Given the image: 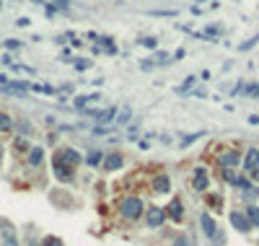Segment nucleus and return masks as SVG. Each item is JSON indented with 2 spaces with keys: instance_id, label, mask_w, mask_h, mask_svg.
I'll return each instance as SVG.
<instances>
[{
  "instance_id": "f8f14e48",
  "label": "nucleus",
  "mask_w": 259,
  "mask_h": 246,
  "mask_svg": "<svg viewBox=\"0 0 259 246\" xmlns=\"http://www.w3.org/2000/svg\"><path fill=\"white\" fill-rule=\"evenodd\" d=\"M119 166H122V156H119V153H109V156L104 158V169L106 171H114Z\"/></svg>"
},
{
  "instance_id": "f03ea898",
  "label": "nucleus",
  "mask_w": 259,
  "mask_h": 246,
  "mask_svg": "<svg viewBox=\"0 0 259 246\" xmlns=\"http://www.w3.org/2000/svg\"><path fill=\"white\" fill-rule=\"evenodd\" d=\"M166 210L163 207H158V205H153L151 210H148V225H151V228H161V225L166 223Z\"/></svg>"
},
{
  "instance_id": "c756f323",
  "label": "nucleus",
  "mask_w": 259,
  "mask_h": 246,
  "mask_svg": "<svg viewBox=\"0 0 259 246\" xmlns=\"http://www.w3.org/2000/svg\"><path fill=\"white\" fill-rule=\"evenodd\" d=\"M76 68L78 70H86V68H91V62L88 60H80V62H76Z\"/></svg>"
},
{
  "instance_id": "412c9836",
  "label": "nucleus",
  "mask_w": 259,
  "mask_h": 246,
  "mask_svg": "<svg viewBox=\"0 0 259 246\" xmlns=\"http://www.w3.org/2000/svg\"><path fill=\"white\" fill-rule=\"evenodd\" d=\"M257 44H259V34H257V36H252V39H246L244 44H238V52H249L252 47H257Z\"/></svg>"
},
{
  "instance_id": "7ed1b4c3",
  "label": "nucleus",
  "mask_w": 259,
  "mask_h": 246,
  "mask_svg": "<svg viewBox=\"0 0 259 246\" xmlns=\"http://www.w3.org/2000/svg\"><path fill=\"white\" fill-rule=\"evenodd\" d=\"M244 169L249 171V174H254V176L259 179V150H257V148H249V150H246Z\"/></svg>"
},
{
  "instance_id": "6ab92c4d",
  "label": "nucleus",
  "mask_w": 259,
  "mask_h": 246,
  "mask_svg": "<svg viewBox=\"0 0 259 246\" xmlns=\"http://www.w3.org/2000/svg\"><path fill=\"white\" fill-rule=\"evenodd\" d=\"M101 161H104V156H101V150H91V153H88V158H86V163H88V166H99Z\"/></svg>"
},
{
  "instance_id": "1a4fd4ad",
  "label": "nucleus",
  "mask_w": 259,
  "mask_h": 246,
  "mask_svg": "<svg viewBox=\"0 0 259 246\" xmlns=\"http://www.w3.org/2000/svg\"><path fill=\"white\" fill-rule=\"evenodd\" d=\"M192 189H197V192H205L207 189V171L205 169H197L192 176Z\"/></svg>"
},
{
  "instance_id": "0eeeda50",
  "label": "nucleus",
  "mask_w": 259,
  "mask_h": 246,
  "mask_svg": "<svg viewBox=\"0 0 259 246\" xmlns=\"http://www.w3.org/2000/svg\"><path fill=\"white\" fill-rule=\"evenodd\" d=\"M231 223H233V228L241 231V233H249V228H254V225L249 223V218H246L244 213H238V210L231 213Z\"/></svg>"
},
{
  "instance_id": "f257e3e1",
  "label": "nucleus",
  "mask_w": 259,
  "mask_h": 246,
  "mask_svg": "<svg viewBox=\"0 0 259 246\" xmlns=\"http://www.w3.org/2000/svg\"><path fill=\"white\" fill-rule=\"evenodd\" d=\"M119 215H122L125 221H137V218L143 215V199L140 197H125L122 202H119Z\"/></svg>"
},
{
  "instance_id": "423d86ee",
  "label": "nucleus",
  "mask_w": 259,
  "mask_h": 246,
  "mask_svg": "<svg viewBox=\"0 0 259 246\" xmlns=\"http://www.w3.org/2000/svg\"><path fill=\"white\" fill-rule=\"evenodd\" d=\"M238 161H241L238 150H223V153H218V163H220L223 169H233V166H238Z\"/></svg>"
},
{
  "instance_id": "ddd939ff",
  "label": "nucleus",
  "mask_w": 259,
  "mask_h": 246,
  "mask_svg": "<svg viewBox=\"0 0 259 246\" xmlns=\"http://www.w3.org/2000/svg\"><path fill=\"white\" fill-rule=\"evenodd\" d=\"M153 189H155L158 195L169 192V189H171V184H169V176H155V181H153Z\"/></svg>"
},
{
  "instance_id": "aec40b11",
  "label": "nucleus",
  "mask_w": 259,
  "mask_h": 246,
  "mask_svg": "<svg viewBox=\"0 0 259 246\" xmlns=\"http://www.w3.org/2000/svg\"><path fill=\"white\" fill-rule=\"evenodd\" d=\"M223 179L228 181V184H233V187H236V184H238V179H241V176H238L233 169H223Z\"/></svg>"
},
{
  "instance_id": "72a5a7b5",
  "label": "nucleus",
  "mask_w": 259,
  "mask_h": 246,
  "mask_svg": "<svg viewBox=\"0 0 259 246\" xmlns=\"http://www.w3.org/2000/svg\"><path fill=\"white\" fill-rule=\"evenodd\" d=\"M34 3H42V0H34Z\"/></svg>"
},
{
  "instance_id": "c85d7f7f",
  "label": "nucleus",
  "mask_w": 259,
  "mask_h": 246,
  "mask_svg": "<svg viewBox=\"0 0 259 246\" xmlns=\"http://www.w3.org/2000/svg\"><path fill=\"white\" fill-rule=\"evenodd\" d=\"M54 3H57V8H60V11H68V8H70V3H68V0H54Z\"/></svg>"
},
{
  "instance_id": "a878e982",
  "label": "nucleus",
  "mask_w": 259,
  "mask_h": 246,
  "mask_svg": "<svg viewBox=\"0 0 259 246\" xmlns=\"http://www.w3.org/2000/svg\"><path fill=\"white\" fill-rule=\"evenodd\" d=\"M174 246H194V241L189 239V236H179V239L174 241Z\"/></svg>"
},
{
  "instance_id": "f704fd0d",
  "label": "nucleus",
  "mask_w": 259,
  "mask_h": 246,
  "mask_svg": "<svg viewBox=\"0 0 259 246\" xmlns=\"http://www.w3.org/2000/svg\"><path fill=\"white\" fill-rule=\"evenodd\" d=\"M0 8H3V3H0Z\"/></svg>"
},
{
  "instance_id": "bb28decb",
  "label": "nucleus",
  "mask_w": 259,
  "mask_h": 246,
  "mask_svg": "<svg viewBox=\"0 0 259 246\" xmlns=\"http://www.w3.org/2000/svg\"><path fill=\"white\" fill-rule=\"evenodd\" d=\"M42 246H62V241L57 239V236H50V239H44Z\"/></svg>"
},
{
  "instance_id": "7c9ffc66",
  "label": "nucleus",
  "mask_w": 259,
  "mask_h": 246,
  "mask_svg": "<svg viewBox=\"0 0 259 246\" xmlns=\"http://www.w3.org/2000/svg\"><path fill=\"white\" fill-rule=\"evenodd\" d=\"M192 96H197V98H205L207 94H205V91H202V88H194V91H192Z\"/></svg>"
},
{
  "instance_id": "39448f33",
  "label": "nucleus",
  "mask_w": 259,
  "mask_h": 246,
  "mask_svg": "<svg viewBox=\"0 0 259 246\" xmlns=\"http://www.w3.org/2000/svg\"><path fill=\"white\" fill-rule=\"evenodd\" d=\"M200 223H202V231H205L207 239L220 241V233H218V228H215V221H212V218H210L207 213H202V215H200Z\"/></svg>"
},
{
  "instance_id": "9b49d317",
  "label": "nucleus",
  "mask_w": 259,
  "mask_h": 246,
  "mask_svg": "<svg viewBox=\"0 0 259 246\" xmlns=\"http://www.w3.org/2000/svg\"><path fill=\"white\" fill-rule=\"evenodd\" d=\"M166 215H169L171 221H181V218H184V205L179 202V199H171V202H169V210H166Z\"/></svg>"
},
{
  "instance_id": "f3484780",
  "label": "nucleus",
  "mask_w": 259,
  "mask_h": 246,
  "mask_svg": "<svg viewBox=\"0 0 259 246\" xmlns=\"http://www.w3.org/2000/svg\"><path fill=\"white\" fill-rule=\"evenodd\" d=\"M13 130V120L5 112H0V132H11Z\"/></svg>"
},
{
  "instance_id": "473e14b6",
  "label": "nucleus",
  "mask_w": 259,
  "mask_h": 246,
  "mask_svg": "<svg viewBox=\"0 0 259 246\" xmlns=\"http://www.w3.org/2000/svg\"><path fill=\"white\" fill-rule=\"evenodd\" d=\"M197 3H207V0H197ZM197 3H194V5H197Z\"/></svg>"
},
{
  "instance_id": "dca6fc26",
  "label": "nucleus",
  "mask_w": 259,
  "mask_h": 246,
  "mask_svg": "<svg viewBox=\"0 0 259 246\" xmlns=\"http://www.w3.org/2000/svg\"><path fill=\"white\" fill-rule=\"evenodd\" d=\"M166 62H169V54H166V52H155L151 57V62H145V68L148 65H166Z\"/></svg>"
},
{
  "instance_id": "6e6552de",
  "label": "nucleus",
  "mask_w": 259,
  "mask_h": 246,
  "mask_svg": "<svg viewBox=\"0 0 259 246\" xmlns=\"http://www.w3.org/2000/svg\"><path fill=\"white\" fill-rule=\"evenodd\" d=\"M117 109L114 106H109V109H101V112H94V122H99V124H109L112 120H117Z\"/></svg>"
},
{
  "instance_id": "4468645a",
  "label": "nucleus",
  "mask_w": 259,
  "mask_h": 246,
  "mask_svg": "<svg viewBox=\"0 0 259 246\" xmlns=\"http://www.w3.org/2000/svg\"><path fill=\"white\" fill-rule=\"evenodd\" d=\"M42 158H44L42 148H31L29 150V163H31V166H42Z\"/></svg>"
},
{
  "instance_id": "c9c22d12",
  "label": "nucleus",
  "mask_w": 259,
  "mask_h": 246,
  "mask_svg": "<svg viewBox=\"0 0 259 246\" xmlns=\"http://www.w3.org/2000/svg\"><path fill=\"white\" fill-rule=\"evenodd\" d=\"M16 3H18V0H16Z\"/></svg>"
},
{
  "instance_id": "393cba45",
  "label": "nucleus",
  "mask_w": 259,
  "mask_h": 246,
  "mask_svg": "<svg viewBox=\"0 0 259 246\" xmlns=\"http://www.w3.org/2000/svg\"><path fill=\"white\" fill-rule=\"evenodd\" d=\"M140 44H143V47H151V49H155V47H158V39H153V36H143V39H140Z\"/></svg>"
},
{
  "instance_id": "2eb2a0df",
  "label": "nucleus",
  "mask_w": 259,
  "mask_h": 246,
  "mask_svg": "<svg viewBox=\"0 0 259 246\" xmlns=\"http://www.w3.org/2000/svg\"><path fill=\"white\" fill-rule=\"evenodd\" d=\"M246 218L252 225H259V207L257 205H246Z\"/></svg>"
},
{
  "instance_id": "a211bd4d",
  "label": "nucleus",
  "mask_w": 259,
  "mask_h": 246,
  "mask_svg": "<svg viewBox=\"0 0 259 246\" xmlns=\"http://www.w3.org/2000/svg\"><path fill=\"white\" fill-rule=\"evenodd\" d=\"M130 120H132V109H130V106L119 109V114H117V124H127Z\"/></svg>"
},
{
  "instance_id": "9d476101",
  "label": "nucleus",
  "mask_w": 259,
  "mask_h": 246,
  "mask_svg": "<svg viewBox=\"0 0 259 246\" xmlns=\"http://www.w3.org/2000/svg\"><path fill=\"white\" fill-rule=\"evenodd\" d=\"M54 166V174H57V179H62V181H73V166H65V163H60V161H54L52 163Z\"/></svg>"
},
{
  "instance_id": "4be33fe9",
  "label": "nucleus",
  "mask_w": 259,
  "mask_h": 246,
  "mask_svg": "<svg viewBox=\"0 0 259 246\" xmlns=\"http://www.w3.org/2000/svg\"><path fill=\"white\" fill-rule=\"evenodd\" d=\"M194 83H197V78H194V75H189V78L184 80V83H181L179 88H177V94H187V91H189V88H192Z\"/></svg>"
},
{
  "instance_id": "2f4dec72",
  "label": "nucleus",
  "mask_w": 259,
  "mask_h": 246,
  "mask_svg": "<svg viewBox=\"0 0 259 246\" xmlns=\"http://www.w3.org/2000/svg\"><path fill=\"white\" fill-rule=\"evenodd\" d=\"M153 16H177L174 11H153Z\"/></svg>"
},
{
  "instance_id": "b1692460",
  "label": "nucleus",
  "mask_w": 259,
  "mask_h": 246,
  "mask_svg": "<svg viewBox=\"0 0 259 246\" xmlns=\"http://www.w3.org/2000/svg\"><path fill=\"white\" fill-rule=\"evenodd\" d=\"M3 239H5V246H18V244H16V236H13L11 228H3Z\"/></svg>"
},
{
  "instance_id": "cd10ccee",
  "label": "nucleus",
  "mask_w": 259,
  "mask_h": 246,
  "mask_svg": "<svg viewBox=\"0 0 259 246\" xmlns=\"http://www.w3.org/2000/svg\"><path fill=\"white\" fill-rule=\"evenodd\" d=\"M5 47H8V49H18V47H21V42H16V39H8V42H5Z\"/></svg>"
},
{
  "instance_id": "5701e85b",
  "label": "nucleus",
  "mask_w": 259,
  "mask_h": 246,
  "mask_svg": "<svg viewBox=\"0 0 259 246\" xmlns=\"http://www.w3.org/2000/svg\"><path fill=\"white\" fill-rule=\"evenodd\" d=\"M88 101H99V96H96V94H94V96H78V98H76V106H78V109H83Z\"/></svg>"
},
{
  "instance_id": "20e7f679",
  "label": "nucleus",
  "mask_w": 259,
  "mask_h": 246,
  "mask_svg": "<svg viewBox=\"0 0 259 246\" xmlns=\"http://www.w3.org/2000/svg\"><path fill=\"white\" fill-rule=\"evenodd\" d=\"M54 161H60V163H65V166H73L76 169L78 163H80V153L78 150H73V148H62L60 153H57V158Z\"/></svg>"
}]
</instances>
